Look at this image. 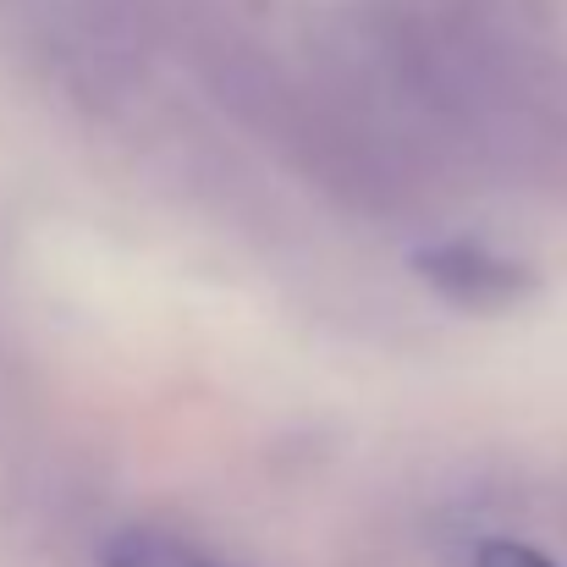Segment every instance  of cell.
Masks as SVG:
<instances>
[{
	"label": "cell",
	"mask_w": 567,
	"mask_h": 567,
	"mask_svg": "<svg viewBox=\"0 0 567 567\" xmlns=\"http://www.w3.org/2000/svg\"><path fill=\"white\" fill-rule=\"evenodd\" d=\"M419 276L463 309H502L529 287V276L513 259H496L485 243H435L419 254Z\"/></svg>",
	"instance_id": "obj_1"
},
{
	"label": "cell",
	"mask_w": 567,
	"mask_h": 567,
	"mask_svg": "<svg viewBox=\"0 0 567 567\" xmlns=\"http://www.w3.org/2000/svg\"><path fill=\"white\" fill-rule=\"evenodd\" d=\"M474 567H557V563H546L540 551H529V546H518V540H491Z\"/></svg>",
	"instance_id": "obj_3"
},
{
	"label": "cell",
	"mask_w": 567,
	"mask_h": 567,
	"mask_svg": "<svg viewBox=\"0 0 567 567\" xmlns=\"http://www.w3.org/2000/svg\"><path fill=\"white\" fill-rule=\"evenodd\" d=\"M100 567H220L198 546L161 535V529H122L100 546Z\"/></svg>",
	"instance_id": "obj_2"
}]
</instances>
